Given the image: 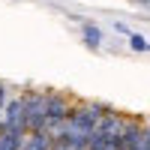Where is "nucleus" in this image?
<instances>
[{"label": "nucleus", "mask_w": 150, "mask_h": 150, "mask_svg": "<svg viewBox=\"0 0 150 150\" xmlns=\"http://www.w3.org/2000/svg\"><path fill=\"white\" fill-rule=\"evenodd\" d=\"M108 111H111V108L102 105V102H75L72 111H69L66 126H72V129H78V132H87V135H90V132L99 126V120L108 114Z\"/></svg>", "instance_id": "nucleus-2"}, {"label": "nucleus", "mask_w": 150, "mask_h": 150, "mask_svg": "<svg viewBox=\"0 0 150 150\" xmlns=\"http://www.w3.org/2000/svg\"><path fill=\"white\" fill-rule=\"evenodd\" d=\"M129 45L135 48V51H150V42L144 39V36H138V33H129Z\"/></svg>", "instance_id": "nucleus-6"}, {"label": "nucleus", "mask_w": 150, "mask_h": 150, "mask_svg": "<svg viewBox=\"0 0 150 150\" xmlns=\"http://www.w3.org/2000/svg\"><path fill=\"white\" fill-rule=\"evenodd\" d=\"M21 150H54L51 132H30L27 138H24V147Z\"/></svg>", "instance_id": "nucleus-4"}, {"label": "nucleus", "mask_w": 150, "mask_h": 150, "mask_svg": "<svg viewBox=\"0 0 150 150\" xmlns=\"http://www.w3.org/2000/svg\"><path fill=\"white\" fill-rule=\"evenodd\" d=\"M21 114H24L27 135L45 132V90H24L21 93Z\"/></svg>", "instance_id": "nucleus-3"}, {"label": "nucleus", "mask_w": 150, "mask_h": 150, "mask_svg": "<svg viewBox=\"0 0 150 150\" xmlns=\"http://www.w3.org/2000/svg\"><path fill=\"white\" fill-rule=\"evenodd\" d=\"M81 36H84V42H87V48H99L102 45V30L96 27V24H81Z\"/></svg>", "instance_id": "nucleus-5"}, {"label": "nucleus", "mask_w": 150, "mask_h": 150, "mask_svg": "<svg viewBox=\"0 0 150 150\" xmlns=\"http://www.w3.org/2000/svg\"><path fill=\"white\" fill-rule=\"evenodd\" d=\"M9 99H12V96H9V87L0 81V114H3V108H6V102H9Z\"/></svg>", "instance_id": "nucleus-7"}, {"label": "nucleus", "mask_w": 150, "mask_h": 150, "mask_svg": "<svg viewBox=\"0 0 150 150\" xmlns=\"http://www.w3.org/2000/svg\"><path fill=\"white\" fill-rule=\"evenodd\" d=\"M132 3H141V6H150V0H132Z\"/></svg>", "instance_id": "nucleus-8"}, {"label": "nucleus", "mask_w": 150, "mask_h": 150, "mask_svg": "<svg viewBox=\"0 0 150 150\" xmlns=\"http://www.w3.org/2000/svg\"><path fill=\"white\" fill-rule=\"evenodd\" d=\"M72 99L60 90H45V132H57L66 126L69 120V111H72Z\"/></svg>", "instance_id": "nucleus-1"}, {"label": "nucleus", "mask_w": 150, "mask_h": 150, "mask_svg": "<svg viewBox=\"0 0 150 150\" xmlns=\"http://www.w3.org/2000/svg\"><path fill=\"white\" fill-rule=\"evenodd\" d=\"M147 129H150V123H147Z\"/></svg>", "instance_id": "nucleus-9"}]
</instances>
